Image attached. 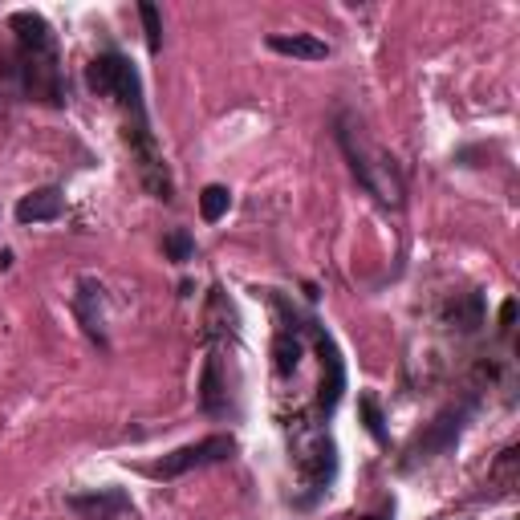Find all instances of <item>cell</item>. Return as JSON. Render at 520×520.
<instances>
[{
  "instance_id": "cell-6",
  "label": "cell",
  "mask_w": 520,
  "mask_h": 520,
  "mask_svg": "<svg viewBox=\"0 0 520 520\" xmlns=\"http://www.w3.org/2000/svg\"><path fill=\"white\" fill-rule=\"evenodd\" d=\"M236 455V439L232 435H208L200 443H187V447H175L171 455H163V460L155 468H147L151 476L159 480H175V476H187L195 468H212V464H224Z\"/></svg>"
},
{
  "instance_id": "cell-7",
  "label": "cell",
  "mask_w": 520,
  "mask_h": 520,
  "mask_svg": "<svg viewBox=\"0 0 520 520\" xmlns=\"http://www.w3.org/2000/svg\"><path fill=\"white\" fill-rule=\"evenodd\" d=\"M468 415H472V403H460V407L439 411V415L427 423V431L411 443V464H427V460H435V455H447L455 443H460Z\"/></svg>"
},
{
  "instance_id": "cell-4",
  "label": "cell",
  "mask_w": 520,
  "mask_h": 520,
  "mask_svg": "<svg viewBox=\"0 0 520 520\" xmlns=\"http://www.w3.org/2000/svg\"><path fill=\"white\" fill-rule=\"evenodd\" d=\"M293 468L297 476L305 480V488H313L317 496L334 484L338 476V447L330 439V431H321V427H301L293 435Z\"/></svg>"
},
{
  "instance_id": "cell-11",
  "label": "cell",
  "mask_w": 520,
  "mask_h": 520,
  "mask_svg": "<svg viewBox=\"0 0 520 520\" xmlns=\"http://www.w3.org/2000/svg\"><path fill=\"white\" fill-rule=\"evenodd\" d=\"M65 212V195L61 187H37L29 195H21V204H17V220L21 224H49Z\"/></svg>"
},
{
  "instance_id": "cell-20",
  "label": "cell",
  "mask_w": 520,
  "mask_h": 520,
  "mask_svg": "<svg viewBox=\"0 0 520 520\" xmlns=\"http://www.w3.org/2000/svg\"><path fill=\"white\" fill-rule=\"evenodd\" d=\"M512 321H516V301L508 297V301L500 305V334H512Z\"/></svg>"
},
{
  "instance_id": "cell-13",
  "label": "cell",
  "mask_w": 520,
  "mask_h": 520,
  "mask_svg": "<svg viewBox=\"0 0 520 520\" xmlns=\"http://www.w3.org/2000/svg\"><path fill=\"white\" fill-rule=\"evenodd\" d=\"M443 321L460 334H476L484 325V293H455V301H447Z\"/></svg>"
},
{
  "instance_id": "cell-21",
  "label": "cell",
  "mask_w": 520,
  "mask_h": 520,
  "mask_svg": "<svg viewBox=\"0 0 520 520\" xmlns=\"http://www.w3.org/2000/svg\"><path fill=\"white\" fill-rule=\"evenodd\" d=\"M358 520H382V516H358Z\"/></svg>"
},
{
  "instance_id": "cell-19",
  "label": "cell",
  "mask_w": 520,
  "mask_h": 520,
  "mask_svg": "<svg viewBox=\"0 0 520 520\" xmlns=\"http://www.w3.org/2000/svg\"><path fill=\"white\" fill-rule=\"evenodd\" d=\"M358 407H362V419H366V431L374 435V443H386V419H382V411H378V399H374V395H362Z\"/></svg>"
},
{
  "instance_id": "cell-2",
  "label": "cell",
  "mask_w": 520,
  "mask_h": 520,
  "mask_svg": "<svg viewBox=\"0 0 520 520\" xmlns=\"http://www.w3.org/2000/svg\"><path fill=\"white\" fill-rule=\"evenodd\" d=\"M338 147H342V155H346L354 179L362 183V191L374 195L382 208H395V212H399V208H403V195H407L403 175H399L395 159H390L382 147H374V143L362 135V126H354L350 114L338 118Z\"/></svg>"
},
{
  "instance_id": "cell-15",
  "label": "cell",
  "mask_w": 520,
  "mask_h": 520,
  "mask_svg": "<svg viewBox=\"0 0 520 520\" xmlns=\"http://www.w3.org/2000/svg\"><path fill=\"white\" fill-rule=\"evenodd\" d=\"M273 358H277V374H293L301 362V334L297 325H285V330L273 338Z\"/></svg>"
},
{
  "instance_id": "cell-10",
  "label": "cell",
  "mask_w": 520,
  "mask_h": 520,
  "mask_svg": "<svg viewBox=\"0 0 520 520\" xmlns=\"http://www.w3.org/2000/svg\"><path fill=\"white\" fill-rule=\"evenodd\" d=\"M74 313H78V321H82V330L90 334V342L106 346V289H102L94 277H82V281H78Z\"/></svg>"
},
{
  "instance_id": "cell-5",
  "label": "cell",
  "mask_w": 520,
  "mask_h": 520,
  "mask_svg": "<svg viewBox=\"0 0 520 520\" xmlns=\"http://www.w3.org/2000/svg\"><path fill=\"white\" fill-rule=\"evenodd\" d=\"M122 135H126L130 159H135V167H139L143 187L155 195V200L171 204V200H175V179H171V171H167V159H163V151H159V139H155L151 122H126Z\"/></svg>"
},
{
  "instance_id": "cell-8",
  "label": "cell",
  "mask_w": 520,
  "mask_h": 520,
  "mask_svg": "<svg viewBox=\"0 0 520 520\" xmlns=\"http://www.w3.org/2000/svg\"><path fill=\"white\" fill-rule=\"evenodd\" d=\"M309 334H313V346L321 354V390H317V411L321 415H334L342 395H346V358L342 350L334 346V338L321 330L317 321H309Z\"/></svg>"
},
{
  "instance_id": "cell-12",
  "label": "cell",
  "mask_w": 520,
  "mask_h": 520,
  "mask_svg": "<svg viewBox=\"0 0 520 520\" xmlns=\"http://www.w3.org/2000/svg\"><path fill=\"white\" fill-rule=\"evenodd\" d=\"M269 49L281 53V57H293V61H325L330 57V45L313 33H273Z\"/></svg>"
},
{
  "instance_id": "cell-9",
  "label": "cell",
  "mask_w": 520,
  "mask_h": 520,
  "mask_svg": "<svg viewBox=\"0 0 520 520\" xmlns=\"http://www.w3.org/2000/svg\"><path fill=\"white\" fill-rule=\"evenodd\" d=\"M70 512H78L82 520H122L135 512V504H130L122 488H94V492L70 496Z\"/></svg>"
},
{
  "instance_id": "cell-1",
  "label": "cell",
  "mask_w": 520,
  "mask_h": 520,
  "mask_svg": "<svg viewBox=\"0 0 520 520\" xmlns=\"http://www.w3.org/2000/svg\"><path fill=\"white\" fill-rule=\"evenodd\" d=\"M9 33L17 37V53H13V78L21 86V94L29 102L65 106V82H61V65H57V41L45 17L37 13H13L9 17Z\"/></svg>"
},
{
  "instance_id": "cell-14",
  "label": "cell",
  "mask_w": 520,
  "mask_h": 520,
  "mask_svg": "<svg viewBox=\"0 0 520 520\" xmlns=\"http://www.w3.org/2000/svg\"><path fill=\"white\" fill-rule=\"evenodd\" d=\"M200 407H204V415H224V411H228V386H224V378H220V358H216V354L204 362Z\"/></svg>"
},
{
  "instance_id": "cell-18",
  "label": "cell",
  "mask_w": 520,
  "mask_h": 520,
  "mask_svg": "<svg viewBox=\"0 0 520 520\" xmlns=\"http://www.w3.org/2000/svg\"><path fill=\"white\" fill-rule=\"evenodd\" d=\"M139 17H143V29H147V49L159 53V49H163V17H159V9L151 5V0H143Z\"/></svg>"
},
{
  "instance_id": "cell-17",
  "label": "cell",
  "mask_w": 520,
  "mask_h": 520,
  "mask_svg": "<svg viewBox=\"0 0 520 520\" xmlns=\"http://www.w3.org/2000/svg\"><path fill=\"white\" fill-rule=\"evenodd\" d=\"M163 252H167V260H175V265H187V260L195 256L191 232H187V228H171V232L163 236Z\"/></svg>"
},
{
  "instance_id": "cell-3",
  "label": "cell",
  "mask_w": 520,
  "mask_h": 520,
  "mask_svg": "<svg viewBox=\"0 0 520 520\" xmlns=\"http://www.w3.org/2000/svg\"><path fill=\"white\" fill-rule=\"evenodd\" d=\"M86 86L102 98H114L126 110V122H151L147 118V98H143V78L135 61L122 53H98L86 65Z\"/></svg>"
},
{
  "instance_id": "cell-16",
  "label": "cell",
  "mask_w": 520,
  "mask_h": 520,
  "mask_svg": "<svg viewBox=\"0 0 520 520\" xmlns=\"http://www.w3.org/2000/svg\"><path fill=\"white\" fill-rule=\"evenodd\" d=\"M228 208H232V191H228L224 183H208V187L200 191V216H204L208 224L224 220V216H228Z\"/></svg>"
}]
</instances>
